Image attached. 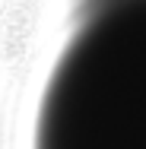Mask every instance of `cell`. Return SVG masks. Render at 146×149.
Wrapping results in <instances>:
<instances>
[{
	"instance_id": "6da1fadb",
	"label": "cell",
	"mask_w": 146,
	"mask_h": 149,
	"mask_svg": "<svg viewBox=\"0 0 146 149\" xmlns=\"http://www.w3.org/2000/svg\"><path fill=\"white\" fill-rule=\"evenodd\" d=\"M35 149H146V0H102L51 67Z\"/></svg>"
}]
</instances>
